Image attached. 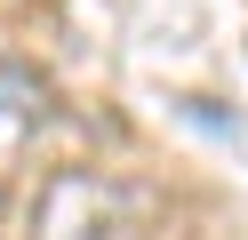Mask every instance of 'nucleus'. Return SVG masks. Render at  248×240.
Returning <instances> with one entry per match:
<instances>
[{
  "label": "nucleus",
  "instance_id": "1",
  "mask_svg": "<svg viewBox=\"0 0 248 240\" xmlns=\"http://www.w3.org/2000/svg\"><path fill=\"white\" fill-rule=\"evenodd\" d=\"M144 216H152L144 184L112 168H56L32 192L24 240H144Z\"/></svg>",
  "mask_w": 248,
  "mask_h": 240
},
{
  "label": "nucleus",
  "instance_id": "2",
  "mask_svg": "<svg viewBox=\"0 0 248 240\" xmlns=\"http://www.w3.org/2000/svg\"><path fill=\"white\" fill-rule=\"evenodd\" d=\"M40 112H48V88H40L24 64H8V56H0V152H8L16 136H32V128H40Z\"/></svg>",
  "mask_w": 248,
  "mask_h": 240
}]
</instances>
